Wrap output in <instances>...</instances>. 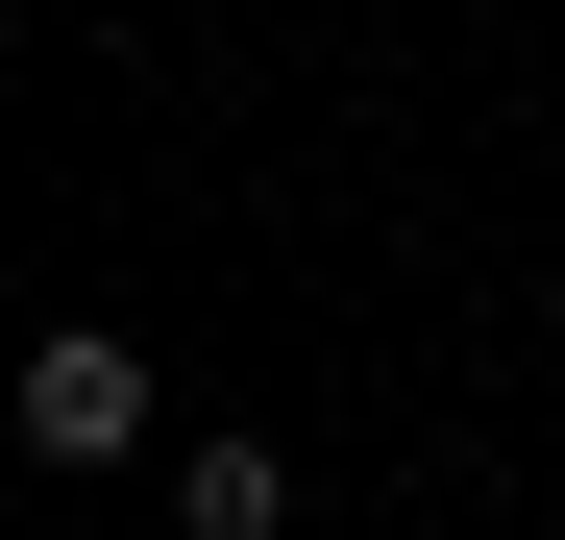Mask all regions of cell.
<instances>
[{"mask_svg":"<svg viewBox=\"0 0 565 540\" xmlns=\"http://www.w3.org/2000/svg\"><path fill=\"white\" fill-rule=\"evenodd\" d=\"M25 442H50V467H124V442H148V344L50 320V344H25Z\"/></svg>","mask_w":565,"mask_h":540,"instance_id":"cell-1","label":"cell"},{"mask_svg":"<svg viewBox=\"0 0 565 540\" xmlns=\"http://www.w3.org/2000/svg\"><path fill=\"white\" fill-rule=\"evenodd\" d=\"M172 540H296V467L270 442H172Z\"/></svg>","mask_w":565,"mask_h":540,"instance_id":"cell-2","label":"cell"}]
</instances>
